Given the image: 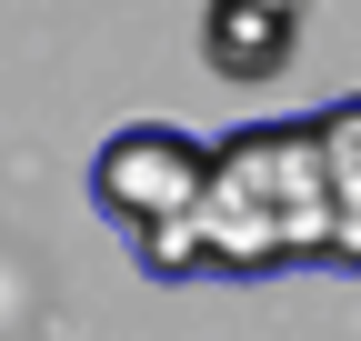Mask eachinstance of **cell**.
<instances>
[{
  "instance_id": "obj_2",
  "label": "cell",
  "mask_w": 361,
  "mask_h": 341,
  "mask_svg": "<svg viewBox=\"0 0 361 341\" xmlns=\"http://www.w3.org/2000/svg\"><path fill=\"white\" fill-rule=\"evenodd\" d=\"M201 181H211V141L171 131V120H130V131H111L90 151V211H101L121 241L171 231L180 211L201 201Z\"/></svg>"
},
{
  "instance_id": "obj_3",
  "label": "cell",
  "mask_w": 361,
  "mask_h": 341,
  "mask_svg": "<svg viewBox=\"0 0 361 341\" xmlns=\"http://www.w3.org/2000/svg\"><path fill=\"white\" fill-rule=\"evenodd\" d=\"M291 51H301V0H201V61L221 80L261 91L291 70Z\"/></svg>"
},
{
  "instance_id": "obj_1",
  "label": "cell",
  "mask_w": 361,
  "mask_h": 341,
  "mask_svg": "<svg viewBox=\"0 0 361 341\" xmlns=\"http://www.w3.org/2000/svg\"><path fill=\"white\" fill-rule=\"evenodd\" d=\"M130 261L151 281H251V271H291V261H331V181H322V131L301 120H241L211 141V181L171 231L130 241Z\"/></svg>"
},
{
  "instance_id": "obj_4",
  "label": "cell",
  "mask_w": 361,
  "mask_h": 341,
  "mask_svg": "<svg viewBox=\"0 0 361 341\" xmlns=\"http://www.w3.org/2000/svg\"><path fill=\"white\" fill-rule=\"evenodd\" d=\"M311 131H322V181H331V261L361 271V91L311 111Z\"/></svg>"
}]
</instances>
